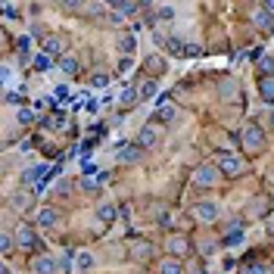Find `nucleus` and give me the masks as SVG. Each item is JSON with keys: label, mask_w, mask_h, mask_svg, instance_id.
I'll return each mask as SVG.
<instances>
[{"label": "nucleus", "mask_w": 274, "mask_h": 274, "mask_svg": "<svg viewBox=\"0 0 274 274\" xmlns=\"http://www.w3.org/2000/svg\"><path fill=\"white\" fill-rule=\"evenodd\" d=\"M106 84H109L106 75H93V78H91V88H106Z\"/></svg>", "instance_id": "31"}, {"label": "nucleus", "mask_w": 274, "mask_h": 274, "mask_svg": "<svg viewBox=\"0 0 274 274\" xmlns=\"http://www.w3.org/2000/svg\"><path fill=\"white\" fill-rule=\"evenodd\" d=\"M16 122H19V125H31V122H34V113H31V109H22V106H19V113H16Z\"/></svg>", "instance_id": "24"}, {"label": "nucleus", "mask_w": 274, "mask_h": 274, "mask_svg": "<svg viewBox=\"0 0 274 274\" xmlns=\"http://www.w3.org/2000/svg\"><path fill=\"white\" fill-rule=\"evenodd\" d=\"M131 68V56H122V63H118V72H128Z\"/></svg>", "instance_id": "36"}, {"label": "nucleus", "mask_w": 274, "mask_h": 274, "mask_svg": "<svg viewBox=\"0 0 274 274\" xmlns=\"http://www.w3.org/2000/svg\"><path fill=\"white\" fill-rule=\"evenodd\" d=\"M6 103H22V91H6Z\"/></svg>", "instance_id": "33"}, {"label": "nucleus", "mask_w": 274, "mask_h": 274, "mask_svg": "<svg viewBox=\"0 0 274 274\" xmlns=\"http://www.w3.org/2000/svg\"><path fill=\"white\" fill-rule=\"evenodd\" d=\"M262 68H265V72H268V68L274 72V59H268V56H265V59H262Z\"/></svg>", "instance_id": "39"}, {"label": "nucleus", "mask_w": 274, "mask_h": 274, "mask_svg": "<svg viewBox=\"0 0 274 274\" xmlns=\"http://www.w3.org/2000/svg\"><path fill=\"white\" fill-rule=\"evenodd\" d=\"M262 6H265V10H268V13H274V0H265Z\"/></svg>", "instance_id": "40"}, {"label": "nucleus", "mask_w": 274, "mask_h": 274, "mask_svg": "<svg viewBox=\"0 0 274 274\" xmlns=\"http://www.w3.org/2000/svg\"><path fill=\"white\" fill-rule=\"evenodd\" d=\"M28 206H31V193H16V196H13V209L25 212Z\"/></svg>", "instance_id": "20"}, {"label": "nucleus", "mask_w": 274, "mask_h": 274, "mask_svg": "<svg viewBox=\"0 0 274 274\" xmlns=\"http://www.w3.org/2000/svg\"><path fill=\"white\" fill-rule=\"evenodd\" d=\"M115 159L125 162V165H131V162L140 159V147H137V143H122V147L115 150Z\"/></svg>", "instance_id": "5"}, {"label": "nucleus", "mask_w": 274, "mask_h": 274, "mask_svg": "<svg viewBox=\"0 0 274 274\" xmlns=\"http://www.w3.org/2000/svg\"><path fill=\"white\" fill-rule=\"evenodd\" d=\"M31 268H34V274H56L59 271L56 259H50V255H38V259L31 262Z\"/></svg>", "instance_id": "8"}, {"label": "nucleus", "mask_w": 274, "mask_h": 274, "mask_svg": "<svg viewBox=\"0 0 274 274\" xmlns=\"http://www.w3.org/2000/svg\"><path fill=\"white\" fill-rule=\"evenodd\" d=\"M63 50H66V41H63V38H47V41H44V53H47L50 59L63 56Z\"/></svg>", "instance_id": "9"}, {"label": "nucleus", "mask_w": 274, "mask_h": 274, "mask_svg": "<svg viewBox=\"0 0 274 274\" xmlns=\"http://www.w3.org/2000/svg\"><path fill=\"white\" fill-rule=\"evenodd\" d=\"M137 97H143V100L156 97V81H143L140 88H137Z\"/></svg>", "instance_id": "21"}, {"label": "nucleus", "mask_w": 274, "mask_h": 274, "mask_svg": "<svg viewBox=\"0 0 274 274\" xmlns=\"http://www.w3.org/2000/svg\"><path fill=\"white\" fill-rule=\"evenodd\" d=\"M59 68H63L66 75H75V72H78V63H75V59H68V56H63V59H59Z\"/></svg>", "instance_id": "22"}, {"label": "nucleus", "mask_w": 274, "mask_h": 274, "mask_svg": "<svg viewBox=\"0 0 274 274\" xmlns=\"http://www.w3.org/2000/svg\"><path fill=\"white\" fill-rule=\"evenodd\" d=\"M97 218H100V221H113V218H115V209H113V206H100V209H97Z\"/></svg>", "instance_id": "25"}, {"label": "nucleus", "mask_w": 274, "mask_h": 274, "mask_svg": "<svg viewBox=\"0 0 274 274\" xmlns=\"http://www.w3.org/2000/svg\"><path fill=\"white\" fill-rule=\"evenodd\" d=\"M268 122H271V128H274V109H271V113H268Z\"/></svg>", "instance_id": "41"}, {"label": "nucleus", "mask_w": 274, "mask_h": 274, "mask_svg": "<svg viewBox=\"0 0 274 274\" xmlns=\"http://www.w3.org/2000/svg\"><path fill=\"white\" fill-rule=\"evenodd\" d=\"M56 268L63 271V274H68V271H72V255H63V259H56Z\"/></svg>", "instance_id": "26"}, {"label": "nucleus", "mask_w": 274, "mask_h": 274, "mask_svg": "<svg viewBox=\"0 0 274 274\" xmlns=\"http://www.w3.org/2000/svg\"><path fill=\"white\" fill-rule=\"evenodd\" d=\"M3 13H6V16H19V10H16L13 3H3Z\"/></svg>", "instance_id": "38"}, {"label": "nucleus", "mask_w": 274, "mask_h": 274, "mask_svg": "<svg viewBox=\"0 0 274 274\" xmlns=\"http://www.w3.org/2000/svg\"><path fill=\"white\" fill-rule=\"evenodd\" d=\"M175 115H178V109H175V106H159V118H165V122H171Z\"/></svg>", "instance_id": "27"}, {"label": "nucleus", "mask_w": 274, "mask_h": 274, "mask_svg": "<svg viewBox=\"0 0 274 274\" xmlns=\"http://www.w3.org/2000/svg\"><path fill=\"white\" fill-rule=\"evenodd\" d=\"M193 218H196V221H215V218H218V206L196 203V206H193Z\"/></svg>", "instance_id": "6"}, {"label": "nucleus", "mask_w": 274, "mask_h": 274, "mask_svg": "<svg viewBox=\"0 0 274 274\" xmlns=\"http://www.w3.org/2000/svg\"><path fill=\"white\" fill-rule=\"evenodd\" d=\"M252 22L259 25L262 31H274V16L265 10V6H255V10H252Z\"/></svg>", "instance_id": "7"}, {"label": "nucleus", "mask_w": 274, "mask_h": 274, "mask_svg": "<svg viewBox=\"0 0 274 274\" xmlns=\"http://www.w3.org/2000/svg\"><path fill=\"white\" fill-rule=\"evenodd\" d=\"M134 47H137L134 34H122V38H118V50H122L125 56H131V53H134Z\"/></svg>", "instance_id": "14"}, {"label": "nucleus", "mask_w": 274, "mask_h": 274, "mask_svg": "<svg viewBox=\"0 0 274 274\" xmlns=\"http://www.w3.org/2000/svg\"><path fill=\"white\" fill-rule=\"evenodd\" d=\"M31 63H34V68H38V72H50V68H53V59H50L47 53H38Z\"/></svg>", "instance_id": "17"}, {"label": "nucleus", "mask_w": 274, "mask_h": 274, "mask_svg": "<svg viewBox=\"0 0 274 274\" xmlns=\"http://www.w3.org/2000/svg\"><path fill=\"white\" fill-rule=\"evenodd\" d=\"M3 274H10V268H3Z\"/></svg>", "instance_id": "42"}, {"label": "nucleus", "mask_w": 274, "mask_h": 274, "mask_svg": "<svg viewBox=\"0 0 274 274\" xmlns=\"http://www.w3.org/2000/svg\"><path fill=\"white\" fill-rule=\"evenodd\" d=\"M140 6L137 3H115V13H137Z\"/></svg>", "instance_id": "30"}, {"label": "nucleus", "mask_w": 274, "mask_h": 274, "mask_svg": "<svg viewBox=\"0 0 274 274\" xmlns=\"http://www.w3.org/2000/svg\"><path fill=\"white\" fill-rule=\"evenodd\" d=\"M218 168L225 171V175L237 178L240 171H243V159H240V156H230V153H218Z\"/></svg>", "instance_id": "1"}, {"label": "nucleus", "mask_w": 274, "mask_h": 274, "mask_svg": "<svg viewBox=\"0 0 274 274\" xmlns=\"http://www.w3.org/2000/svg\"><path fill=\"white\" fill-rule=\"evenodd\" d=\"M243 143H246V147H252V150H262V147H265V134H262V128L246 125V131H243Z\"/></svg>", "instance_id": "4"}, {"label": "nucleus", "mask_w": 274, "mask_h": 274, "mask_svg": "<svg viewBox=\"0 0 274 274\" xmlns=\"http://www.w3.org/2000/svg\"><path fill=\"white\" fill-rule=\"evenodd\" d=\"M38 225H41V228H53V225H56V212H53V209H41V212H38Z\"/></svg>", "instance_id": "15"}, {"label": "nucleus", "mask_w": 274, "mask_h": 274, "mask_svg": "<svg viewBox=\"0 0 274 274\" xmlns=\"http://www.w3.org/2000/svg\"><path fill=\"white\" fill-rule=\"evenodd\" d=\"M156 16H159V22H171L175 19V6H156Z\"/></svg>", "instance_id": "23"}, {"label": "nucleus", "mask_w": 274, "mask_h": 274, "mask_svg": "<svg viewBox=\"0 0 274 274\" xmlns=\"http://www.w3.org/2000/svg\"><path fill=\"white\" fill-rule=\"evenodd\" d=\"M218 181V168H212V165H200L193 171V184L196 187H215Z\"/></svg>", "instance_id": "2"}, {"label": "nucleus", "mask_w": 274, "mask_h": 274, "mask_svg": "<svg viewBox=\"0 0 274 274\" xmlns=\"http://www.w3.org/2000/svg\"><path fill=\"white\" fill-rule=\"evenodd\" d=\"M147 66H150V68H153V72H156V75L162 72V68H165V63H162L159 56H150V59H147Z\"/></svg>", "instance_id": "28"}, {"label": "nucleus", "mask_w": 274, "mask_h": 274, "mask_svg": "<svg viewBox=\"0 0 274 274\" xmlns=\"http://www.w3.org/2000/svg\"><path fill=\"white\" fill-rule=\"evenodd\" d=\"M118 103H122V106H134L137 103V88H125L118 93Z\"/></svg>", "instance_id": "19"}, {"label": "nucleus", "mask_w": 274, "mask_h": 274, "mask_svg": "<svg viewBox=\"0 0 274 274\" xmlns=\"http://www.w3.org/2000/svg\"><path fill=\"white\" fill-rule=\"evenodd\" d=\"M16 53H19L22 63H28V59H31V34H22V38L16 41Z\"/></svg>", "instance_id": "10"}, {"label": "nucleus", "mask_w": 274, "mask_h": 274, "mask_svg": "<svg viewBox=\"0 0 274 274\" xmlns=\"http://www.w3.org/2000/svg\"><path fill=\"white\" fill-rule=\"evenodd\" d=\"M56 100L66 103V100H68V91H66V88H56Z\"/></svg>", "instance_id": "37"}, {"label": "nucleus", "mask_w": 274, "mask_h": 274, "mask_svg": "<svg viewBox=\"0 0 274 274\" xmlns=\"http://www.w3.org/2000/svg\"><path fill=\"white\" fill-rule=\"evenodd\" d=\"M16 243H19V246H38V237H34L31 228H22L19 225V230H16Z\"/></svg>", "instance_id": "11"}, {"label": "nucleus", "mask_w": 274, "mask_h": 274, "mask_svg": "<svg viewBox=\"0 0 274 274\" xmlns=\"http://www.w3.org/2000/svg\"><path fill=\"white\" fill-rule=\"evenodd\" d=\"M184 268H181V262H178V259H165V262H162L159 265V274H181Z\"/></svg>", "instance_id": "16"}, {"label": "nucleus", "mask_w": 274, "mask_h": 274, "mask_svg": "<svg viewBox=\"0 0 274 274\" xmlns=\"http://www.w3.org/2000/svg\"><path fill=\"white\" fill-rule=\"evenodd\" d=\"M259 91H262V100H265V103H274V78L265 75V78L259 81Z\"/></svg>", "instance_id": "13"}, {"label": "nucleus", "mask_w": 274, "mask_h": 274, "mask_svg": "<svg viewBox=\"0 0 274 274\" xmlns=\"http://www.w3.org/2000/svg\"><path fill=\"white\" fill-rule=\"evenodd\" d=\"M103 181H106V175H88V178H81V190L84 193H93Z\"/></svg>", "instance_id": "12"}, {"label": "nucleus", "mask_w": 274, "mask_h": 274, "mask_svg": "<svg viewBox=\"0 0 274 274\" xmlns=\"http://www.w3.org/2000/svg\"><path fill=\"white\" fill-rule=\"evenodd\" d=\"M168 50H171L175 56H184V44H181V41H175V38L168 41Z\"/></svg>", "instance_id": "29"}, {"label": "nucleus", "mask_w": 274, "mask_h": 274, "mask_svg": "<svg viewBox=\"0 0 274 274\" xmlns=\"http://www.w3.org/2000/svg\"><path fill=\"white\" fill-rule=\"evenodd\" d=\"M0 250H3V252H10V250H13V237H10V234L0 237Z\"/></svg>", "instance_id": "32"}, {"label": "nucleus", "mask_w": 274, "mask_h": 274, "mask_svg": "<svg viewBox=\"0 0 274 274\" xmlns=\"http://www.w3.org/2000/svg\"><path fill=\"white\" fill-rule=\"evenodd\" d=\"M196 53H200V47H196V44H184V56H196Z\"/></svg>", "instance_id": "35"}, {"label": "nucleus", "mask_w": 274, "mask_h": 274, "mask_svg": "<svg viewBox=\"0 0 274 274\" xmlns=\"http://www.w3.org/2000/svg\"><path fill=\"white\" fill-rule=\"evenodd\" d=\"M159 140H162V131H159V128H153V125L140 128V134H137V147H156Z\"/></svg>", "instance_id": "3"}, {"label": "nucleus", "mask_w": 274, "mask_h": 274, "mask_svg": "<svg viewBox=\"0 0 274 274\" xmlns=\"http://www.w3.org/2000/svg\"><path fill=\"white\" fill-rule=\"evenodd\" d=\"M75 265H78V271H91L93 268V255L91 252H78L75 255Z\"/></svg>", "instance_id": "18"}, {"label": "nucleus", "mask_w": 274, "mask_h": 274, "mask_svg": "<svg viewBox=\"0 0 274 274\" xmlns=\"http://www.w3.org/2000/svg\"><path fill=\"white\" fill-rule=\"evenodd\" d=\"M143 255H150V246L143 250V243H137V250H134V259H143Z\"/></svg>", "instance_id": "34"}]
</instances>
